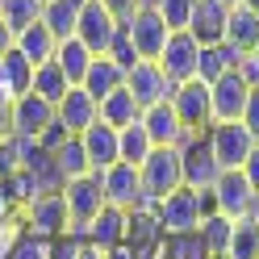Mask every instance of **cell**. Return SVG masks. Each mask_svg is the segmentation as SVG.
<instances>
[{
	"label": "cell",
	"mask_w": 259,
	"mask_h": 259,
	"mask_svg": "<svg viewBox=\"0 0 259 259\" xmlns=\"http://www.w3.org/2000/svg\"><path fill=\"white\" fill-rule=\"evenodd\" d=\"M5 205H9V201H5V192H0V213H5Z\"/></svg>",
	"instance_id": "ee69618b"
},
{
	"label": "cell",
	"mask_w": 259,
	"mask_h": 259,
	"mask_svg": "<svg viewBox=\"0 0 259 259\" xmlns=\"http://www.w3.org/2000/svg\"><path fill=\"white\" fill-rule=\"evenodd\" d=\"M205 138H209V151H213V159H218L222 171H238L251 159V151L259 147L255 134L242 121H218V125H209Z\"/></svg>",
	"instance_id": "277c9868"
},
{
	"label": "cell",
	"mask_w": 259,
	"mask_h": 259,
	"mask_svg": "<svg viewBox=\"0 0 259 259\" xmlns=\"http://www.w3.org/2000/svg\"><path fill=\"white\" fill-rule=\"evenodd\" d=\"M238 171H242V176H247V184L255 188V197H259V147L251 151V159H247V163H242Z\"/></svg>",
	"instance_id": "ab89813d"
},
{
	"label": "cell",
	"mask_w": 259,
	"mask_h": 259,
	"mask_svg": "<svg viewBox=\"0 0 259 259\" xmlns=\"http://www.w3.org/2000/svg\"><path fill=\"white\" fill-rule=\"evenodd\" d=\"M180 155H184V188L209 192V188H213V180L222 176V167H218L213 151H209V138H205V134L188 138L184 147H180Z\"/></svg>",
	"instance_id": "5bb4252c"
},
{
	"label": "cell",
	"mask_w": 259,
	"mask_h": 259,
	"mask_svg": "<svg viewBox=\"0 0 259 259\" xmlns=\"http://www.w3.org/2000/svg\"><path fill=\"white\" fill-rule=\"evenodd\" d=\"M125 230H130V213L117 205H105L96 222L88 226V242L101 251H113V247H125Z\"/></svg>",
	"instance_id": "ffe728a7"
},
{
	"label": "cell",
	"mask_w": 259,
	"mask_h": 259,
	"mask_svg": "<svg viewBox=\"0 0 259 259\" xmlns=\"http://www.w3.org/2000/svg\"><path fill=\"white\" fill-rule=\"evenodd\" d=\"M197 59H201V42L192 38L188 29H176L155 63H159V71H163L171 84H184V79H197Z\"/></svg>",
	"instance_id": "30bf717a"
},
{
	"label": "cell",
	"mask_w": 259,
	"mask_h": 259,
	"mask_svg": "<svg viewBox=\"0 0 259 259\" xmlns=\"http://www.w3.org/2000/svg\"><path fill=\"white\" fill-rule=\"evenodd\" d=\"M251 218H255V222H259V201H255V213H251Z\"/></svg>",
	"instance_id": "7dc6e473"
},
{
	"label": "cell",
	"mask_w": 259,
	"mask_h": 259,
	"mask_svg": "<svg viewBox=\"0 0 259 259\" xmlns=\"http://www.w3.org/2000/svg\"><path fill=\"white\" fill-rule=\"evenodd\" d=\"M79 142H84V155H88L92 171H105V167H113V163H121V155H117V130L105 125L101 117L79 134Z\"/></svg>",
	"instance_id": "d6986e66"
},
{
	"label": "cell",
	"mask_w": 259,
	"mask_h": 259,
	"mask_svg": "<svg viewBox=\"0 0 259 259\" xmlns=\"http://www.w3.org/2000/svg\"><path fill=\"white\" fill-rule=\"evenodd\" d=\"M251 59H255V63H259V46H255V51H251Z\"/></svg>",
	"instance_id": "bcb514c9"
},
{
	"label": "cell",
	"mask_w": 259,
	"mask_h": 259,
	"mask_svg": "<svg viewBox=\"0 0 259 259\" xmlns=\"http://www.w3.org/2000/svg\"><path fill=\"white\" fill-rule=\"evenodd\" d=\"M138 117H142V109H138L134 92H130L125 84H121L117 92H109L105 101H101V121H105V125H113V130H125V125H134Z\"/></svg>",
	"instance_id": "d4e9b609"
},
{
	"label": "cell",
	"mask_w": 259,
	"mask_h": 259,
	"mask_svg": "<svg viewBox=\"0 0 259 259\" xmlns=\"http://www.w3.org/2000/svg\"><path fill=\"white\" fill-rule=\"evenodd\" d=\"M121 29H125V38L134 42L138 59H159L163 46H167V38H171V29L163 25V17H159L151 5H142L138 13H130V17L121 21Z\"/></svg>",
	"instance_id": "8992f818"
},
{
	"label": "cell",
	"mask_w": 259,
	"mask_h": 259,
	"mask_svg": "<svg viewBox=\"0 0 259 259\" xmlns=\"http://www.w3.org/2000/svg\"><path fill=\"white\" fill-rule=\"evenodd\" d=\"M63 201H67V234L88 238V226L96 222V213L105 209V192H101V176L88 171L79 180L63 184Z\"/></svg>",
	"instance_id": "3957f363"
},
{
	"label": "cell",
	"mask_w": 259,
	"mask_h": 259,
	"mask_svg": "<svg viewBox=\"0 0 259 259\" xmlns=\"http://www.w3.org/2000/svg\"><path fill=\"white\" fill-rule=\"evenodd\" d=\"M101 5L113 13V17H117V21H125L130 17V13H138L142 5H147V0H101Z\"/></svg>",
	"instance_id": "f35d334b"
},
{
	"label": "cell",
	"mask_w": 259,
	"mask_h": 259,
	"mask_svg": "<svg viewBox=\"0 0 259 259\" xmlns=\"http://www.w3.org/2000/svg\"><path fill=\"white\" fill-rule=\"evenodd\" d=\"M42 5H46V0H42Z\"/></svg>",
	"instance_id": "c3c4849f"
},
{
	"label": "cell",
	"mask_w": 259,
	"mask_h": 259,
	"mask_svg": "<svg viewBox=\"0 0 259 259\" xmlns=\"http://www.w3.org/2000/svg\"><path fill=\"white\" fill-rule=\"evenodd\" d=\"M171 109L180 125L188 130V138L197 134H209V125H213V105H209V84L205 79H184V84L171 88Z\"/></svg>",
	"instance_id": "5b68a950"
},
{
	"label": "cell",
	"mask_w": 259,
	"mask_h": 259,
	"mask_svg": "<svg viewBox=\"0 0 259 259\" xmlns=\"http://www.w3.org/2000/svg\"><path fill=\"white\" fill-rule=\"evenodd\" d=\"M251 84L238 71H226L222 79L209 84V105H213V125L218 121H242V109H247Z\"/></svg>",
	"instance_id": "4fadbf2b"
},
{
	"label": "cell",
	"mask_w": 259,
	"mask_h": 259,
	"mask_svg": "<svg viewBox=\"0 0 259 259\" xmlns=\"http://www.w3.org/2000/svg\"><path fill=\"white\" fill-rule=\"evenodd\" d=\"M92 51L79 38H63L59 42V51H55V63L63 67V75L71 79V84H84V75H88V67H92Z\"/></svg>",
	"instance_id": "4316f807"
},
{
	"label": "cell",
	"mask_w": 259,
	"mask_h": 259,
	"mask_svg": "<svg viewBox=\"0 0 259 259\" xmlns=\"http://www.w3.org/2000/svg\"><path fill=\"white\" fill-rule=\"evenodd\" d=\"M101 176V192H105V205H117L125 209V213H134V209L147 205V197H142V176L134 163H113L105 171H96Z\"/></svg>",
	"instance_id": "52a82bcc"
},
{
	"label": "cell",
	"mask_w": 259,
	"mask_h": 259,
	"mask_svg": "<svg viewBox=\"0 0 259 259\" xmlns=\"http://www.w3.org/2000/svg\"><path fill=\"white\" fill-rule=\"evenodd\" d=\"M9 125H13V134L17 138H42L46 134V125H55V105H46L38 92H21L17 101H13L9 109Z\"/></svg>",
	"instance_id": "7c38bea8"
},
{
	"label": "cell",
	"mask_w": 259,
	"mask_h": 259,
	"mask_svg": "<svg viewBox=\"0 0 259 259\" xmlns=\"http://www.w3.org/2000/svg\"><path fill=\"white\" fill-rule=\"evenodd\" d=\"M109 59L117 63V67H125V71L138 63V51H134V42L125 38V29H117V38H113V46H109Z\"/></svg>",
	"instance_id": "d590c367"
},
{
	"label": "cell",
	"mask_w": 259,
	"mask_h": 259,
	"mask_svg": "<svg viewBox=\"0 0 259 259\" xmlns=\"http://www.w3.org/2000/svg\"><path fill=\"white\" fill-rule=\"evenodd\" d=\"M222 5H230V9H234V5H242V0H222Z\"/></svg>",
	"instance_id": "f6af8a7d"
},
{
	"label": "cell",
	"mask_w": 259,
	"mask_h": 259,
	"mask_svg": "<svg viewBox=\"0 0 259 259\" xmlns=\"http://www.w3.org/2000/svg\"><path fill=\"white\" fill-rule=\"evenodd\" d=\"M55 117H59V125L67 130V134H84V130L101 117V105L92 101V96L84 92V88H67V96L59 101V109H55Z\"/></svg>",
	"instance_id": "ac0fdd59"
},
{
	"label": "cell",
	"mask_w": 259,
	"mask_h": 259,
	"mask_svg": "<svg viewBox=\"0 0 259 259\" xmlns=\"http://www.w3.org/2000/svg\"><path fill=\"white\" fill-rule=\"evenodd\" d=\"M51 255V247H46V238H25L21 247H13L9 259H46Z\"/></svg>",
	"instance_id": "8d00e7d4"
},
{
	"label": "cell",
	"mask_w": 259,
	"mask_h": 259,
	"mask_svg": "<svg viewBox=\"0 0 259 259\" xmlns=\"http://www.w3.org/2000/svg\"><path fill=\"white\" fill-rule=\"evenodd\" d=\"M226 259H259V222H255V218H238V222L230 226Z\"/></svg>",
	"instance_id": "f546056e"
},
{
	"label": "cell",
	"mask_w": 259,
	"mask_h": 259,
	"mask_svg": "<svg viewBox=\"0 0 259 259\" xmlns=\"http://www.w3.org/2000/svg\"><path fill=\"white\" fill-rule=\"evenodd\" d=\"M0 79H5V88H9V96L17 101L21 92H29V79H34V67L17 55V51H9L5 59H0Z\"/></svg>",
	"instance_id": "836d02e7"
},
{
	"label": "cell",
	"mask_w": 259,
	"mask_h": 259,
	"mask_svg": "<svg viewBox=\"0 0 259 259\" xmlns=\"http://www.w3.org/2000/svg\"><path fill=\"white\" fill-rule=\"evenodd\" d=\"M242 5H247V9H251V13H259V0H242Z\"/></svg>",
	"instance_id": "7bdbcfd3"
},
{
	"label": "cell",
	"mask_w": 259,
	"mask_h": 259,
	"mask_svg": "<svg viewBox=\"0 0 259 259\" xmlns=\"http://www.w3.org/2000/svg\"><path fill=\"white\" fill-rule=\"evenodd\" d=\"M147 5L163 17V25L171 29H188V21H192V9H197V0H147Z\"/></svg>",
	"instance_id": "e575fe53"
},
{
	"label": "cell",
	"mask_w": 259,
	"mask_h": 259,
	"mask_svg": "<svg viewBox=\"0 0 259 259\" xmlns=\"http://www.w3.org/2000/svg\"><path fill=\"white\" fill-rule=\"evenodd\" d=\"M55 163H59V171H63V184H67V180H79V176H88V171H92L79 134H67V142L55 151Z\"/></svg>",
	"instance_id": "4dcf8cb0"
},
{
	"label": "cell",
	"mask_w": 259,
	"mask_h": 259,
	"mask_svg": "<svg viewBox=\"0 0 259 259\" xmlns=\"http://www.w3.org/2000/svg\"><path fill=\"white\" fill-rule=\"evenodd\" d=\"M226 46L238 55H251L259 46V13H251L247 5H234L230 21H226Z\"/></svg>",
	"instance_id": "603a6c76"
},
{
	"label": "cell",
	"mask_w": 259,
	"mask_h": 259,
	"mask_svg": "<svg viewBox=\"0 0 259 259\" xmlns=\"http://www.w3.org/2000/svg\"><path fill=\"white\" fill-rule=\"evenodd\" d=\"M242 125L255 134V142H259V84L251 88V96H247V109H242Z\"/></svg>",
	"instance_id": "74e56055"
},
{
	"label": "cell",
	"mask_w": 259,
	"mask_h": 259,
	"mask_svg": "<svg viewBox=\"0 0 259 259\" xmlns=\"http://www.w3.org/2000/svg\"><path fill=\"white\" fill-rule=\"evenodd\" d=\"M67 88H75L67 75H63V67L51 59V63H42V67H34V79H29V92H38L46 105H55L59 109V101L67 96Z\"/></svg>",
	"instance_id": "484cf974"
},
{
	"label": "cell",
	"mask_w": 259,
	"mask_h": 259,
	"mask_svg": "<svg viewBox=\"0 0 259 259\" xmlns=\"http://www.w3.org/2000/svg\"><path fill=\"white\" fill-rule=\"evenodd\" d=\"M205 213H213V197H209V192H197V188H176V192H167V197L155 205V218H159L163 238L197 234Z\"/></svg>",
	"instance_id": "6da1fadb"
},
{
	"label": "cell",
	"mask_w": 259,
	"mask_h": 259,
	"mask_svg": "<svg viewBox=\"0 0 259 259\" xmlns=\"http://www.w3.org/2000/svg\"><path fill=\"white\" fill-rule=\"evenodd\" d=\"M230 226H234V218L218 213V209L201 218V230H197V238L205 242V251H209V255H226V242H230Z\"/></svg>",
	"instance_id": "1f68e13d"
},
{
	"label": "cell",
	"mask_w": 259,
	"mask_h": 259,
	"mask_svg": "<svg viewBox=\"0 0 259 259\" xmlns=\"http://www.w3.org/2000/svg\"><path fill=\"white\" fill-rule=\"evenodd\" d=\"M13 51H17V55L29 63V67H42V63H51V59H55L59 38H55L42 21H34L29 29H21V34H17V46H13Z\"/></svg>",
	"instance_id": "44dd1931"
},
{
	"label": "cell",
	"mask_w": 259,
	"mask_h": 259,
	"mask_svg": "<svg viewBox=\"0 0 259 259\" xmlns=\"http://www.w3.org/2000/svg\"><path fill=\"white\" fill-rule=\"evenodd\" d=\"M125 88L134 92L138 109H151V105H159V101H171V88H176V84L159 71L155 59H138L134 67L125 71Z\"/></svg>",
	"instance_id": "8fae6325"
},
{
	"label": "cell",
	"mask_w": 259,
	"mask_h": 259,
	"mask_svg": "<svg viewBox=\"0 0 259 259\" xmlns=\"http://www.w3.org/2000/svg\"><path fill=\"white\" fill-rule=\"evenodd\" d=\"M209 197H213V209L218 213H226V218H251L255 213V188L247 184V176L242 171H222L218 180H213V188H209Z\"/></svg>",
	"instance_id": "9c48e42d"
},
{
	"label": "cell",
	"mask_w": 259,
	"mask_h": 259,
	"mask_svg": "<svg viewBox=\"0 0 259 259\" xmlns=\"http://www.w3.org/2000/svg\"><path fill=\"white\" fill-rule=\"evenodd\" d=\"M238 51H230V46H201V59H197V79H205V84H213V79H222L226 71L238 67Z\"/></svg>",
	"instance_id": "83f0119b"
},
{
	"label": "cell",
	"mask_w": 259,
	"mask_h": 259,
	"mask_svg": "<svg viewBox=\"0 0 259 259\" xmlns=\"http://www.w3.org/2000/svg\"><path fill=\"white\" fill-rule=\"evenodd\" d=\"M105 259H138L130 247H113V251H105Z\"/></svg>",
	"instance_id": "b9f144b4"
},
{
	"label": "cell",
	"mask_w": 259,
	"mask_h": 259,
	"mask_svg": "<svg viewBox=\"0 0 259 259\" xmlns=\"http://www.w3.org/2000/svg\"><path fill=\"white\" fill-rule=\"evenodd\" d=\"M138 176H142V197H147V205H159L167 192L184 188V155H180V147H155L142 159Z\"/></svg>",
	"instance_id": "7a4b0ae2"
},
{
	"label": "cell",
	"mask_w": 259,
	"mask_h": 259,
	"mask_svg": "<svg viewBox=\"0 0 259 259\" xmlns=\"http://www.w3.org/2000/svg\"><path fill=\"white\" fill-rule=\"evenodd\" d=\"M13 46H17V34H13V29H9L5 21H0V59H5V55L13 51Z\"/></svg>",
	"instance_id": "60d3db41"
},
{
	"label": "cell",
	"mask_w": 259,
	"mask_h": 259,
	"mask_svg": "<svg viewBox=\"0 0 259 259\" xmlns=\"http://www.w3.org/2000/svg\"><path fill=\"white\" fill-rule=\"evenodd\" d=\"M142 125H147V134H151L155 147H184L188 142V130L180 125L171 101H159L151 109H142Z\"/></svg>",
	"instance_id": "e0dca14e"
},
{
	"label": "cell",
	"mask_w": 259,
	"mask_h": 259,
	"mask_svg": "<svg viewBox=\"0 0 259 259\" xmlns=\"http://www.w3.org/2000/svg\"><path fill=\"white\" fill-rule=\"evenodd\" d=\"M151 151H155V142H151V134H147V125H142V117H138L134 125L117 130V155H121V163L142 167V159H147Z\"/></svg>",
	"instance_id": "f1b7e54d"
},
{
	"label": "cell",
	"mask_w": 259,
	"mask_h": 259,
	"mask_svg": "<svg viewBox=\"0 0 259 259\" xmlns=\"http://www.w3.org/2000/svg\"><path fill=\"white\" fill-rule=\"evenodd\" d=\"M226 21H230V5H222V0H197L188 34L201 46H222L226 42Z\"/></svg>",
	"instance_id": "2e32d148"
},
{
	"label": "cell",
	"mask_w": 259,
	"mask_h": 259,
	"mask_svg": "<svg viewBox=\"0 0 259 259\" xmlns=\"http://www.w3.org/2000/svg\"><path fill=\"white\" fill-rule=\"evenodd\" d=\"M117 29H121V21L113 17L101 0H84V9H79V25H75V38L84 42L92 55H109Z\"/></svg>",
	"instance_id": "ba28073f"
},
{
	"label": "cell",
	"mask_w": 259,
	"mask_h": 259,
	"mask_svg": "<svg viewBox=\"0 0 259 259\" xmlns=\"http://www.w3.org/2000/svg\"><path fill=\"white\" fill-rule=\"evenodd\" d=\"M121 84H125V67H117V63H113L109 55H96V59H92V67H88V75H84V84H79V88H84V92L92 96V101L101 105L105 96H109V92H117Z\"/></svg>",
	"instance_id": "7402d4cb"
},
{
	"label": "cell",
	"mask_w": 259,
	"mask_h": 259,
	"mask_svg": "<svg viewBox=\"0 0 259 259\" xmlns=\"http://www.w3.org/2000/svg\"><path fill=\"white\" fill-rule=\"evenodd\" d=\"M79 9L84 0H46L42 5V25L63 42V38H75V25H79Z\"/></svg>",
	"instance_id": "cb8c5ba5"
},
{
	"label": "cell",
	"mask_w": 259,
	"mask_h": 259,
	"mask_svg": "<svg viewBox=\"0 0 259 259\" xmlns=\"http://www.w3.org/2000/svg\"><path fill=\"white\" fill-rule=\"evenodd\" d=\"M0 21H5L13 34L29 29L34 21H42V0H0Z\"/></svg>",
	"instance_id": "d6a6232c"
},
{
	"label": "cell",
	"mask_w": 259,
	"mask_h": 259,
	"mask_svg": "<svg viewBox=\"0 0 259 259\" xmlns=\"http://www.w3.org/2000/svg\"><path fill=\"white\" fill-rule=\"evenodd\" d=\"M25 222L34 238H55V234H67V201L63 192H42L25 205Z\"/></svg>",
	"instance_id": "9a60e30c"
}]
</instances>
